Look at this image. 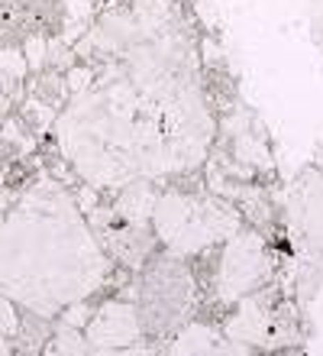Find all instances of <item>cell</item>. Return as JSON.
I'll return each mask as SVG.
<instances>
[{"label": "cell", "instance_id": "obj_13", "mask_svg": "<svg viewBox=\"0 0 323 356\" xmlns=\"http://www.w3.org/2000/svg\"><path fill=\"white\" fill-rule=\"evenodd\" d=\"M307 19H310L314 46L320 49V56H323V0H307Z\"/></svg>", "mask_w": 323, "mask_h": 356}, {"label": "cell", "instance_id": "obj_15", "mask_svg": "<svg viewBox=\"0 0 323 356\" xmlns=\"http://www.w3.org/2000/svg\"><path fill=\"white\" fill-rule=\"evenodd\" d=\"M91 356H156V353L149 347L133 343V347H120V350H91Z\"/></svg>", "mask_w": 323, "mask_h": 356}, {"label": "cell", "instance_id": "obj_18", "mask_svg": "<svg viewBox=\"0 0 323 356\" xmlns=\"http://www.w3.org/2000/svg\"><path fill=\"white\" fill-rule=\"evenodd\" d=\"M201 3H207V0H194V7H201Z\"/></svg>", "mask_w": 323, "mask_h": 356}, {"label": "cell", "instance_id": "obj_16", "mask_svg": "<svg viewBox=\"0 0 323 356\" xmlns=\"http://www.w3.org/2000/svg\"><path fill=\"white\" fill-rule=\"evenodd\" d=\"M84 321H91V311H88L81 301H78V305H72V311L65 314V324H72V327H81Z\"/></svg>", "mask_w": 323, "mask_h": 356}, {"label": "cell", "instance_id": "obj_7", "mask_svg": "<svg viewBox=\"0 0 323 356\" xmlns=\"http://www.w3.org/2000/svg\"><path fill=\"white\" fill-rule=\"evenodd\" d=\"M291 217L295 230L301 234L314 253H323V172H304L291 191Z\"/></svg>", "mask_w": 323, "mask_h": 356}, {"label": "cell", "instance_id": "obj_10", "mask_svg": "<svg viewBox=\"0 0 323 356\" xmlns=\"http://www.w3.org/2000/svg\"><path fill=\"white\" fill-rule=\"evenodd\" d=\"M223 334L233 337L236 343H246V347H249V343H265V337H268V314L258 308L256 301L242 298V308L230 318V324H226Z\"/></svg>", "mask_w": 323, "mask_h": 356}, {"label": "cell", "instance_id": "obj_11", "mask_svg": "<svg viewBox=\"0 0 323 356\" xmlns=\"http://www.w3.org/2000/svg\"><path fill=\"white\" fill-rule=\"evenodd\" d=\"M123 195L117 201V214L129 224H146V217H152V207H156V197L149 191V181H133V185L120 188Z\"/></svg>", "mask_w": 323, "mask_h": 356}, {"label": "cell", "instance_id": "obj_12", "mask_svg": "<svg viewBox=\"0 0 323 356\" xmlns=\"http://www.w3.org/2000/svg\"><path fill=\"white\" fill-rule=\"evenodd\" d=\"M56 350H58V356H91L94 347L88 343L84 334H78V327L62 324V327H58V337H56Z\"/></svg>", "mask_w": 323, "mask_h": 356}, {"label": "cell", "instance_id": "obj_9", "mask_svg": "<svg viewBox=\"0 0 323 356\" xmlns=\"http://www.w3.org/2000/svg\"><path fill=\"white\" fill-rule=\"evenodd\" d=\"M117 220H120V224H110V220H103L101 214L94 217V227H97V234H101L97 240L107 243V250H110L117 259H123V263H129V266H139L142 256L149 253L146 230H142V224L123 220L120 214H117Z\"/></svg>", "mask_w": 323, "mask_h": 356}, {"label": "cell", "instance_id": "obj_17", "mask_svg": "<svg viewBox=\"0 0 323 356\" xmlns=\"http://www.w3.org/2000/svg\"><path fill=\"white\" fill-rule=\"evenodd\" d=\"M0 356H10V340L0 334Z\"/></svg>", "mask_w": 323, "mask_h": 356}, {"label": "cell", "instance_id": "obj_4", "mask_svg": "<svg viewBox=\"0 0 323 356\" xmlns=\"http://www.w3.org/2000/svg\"><path fill=\"white\" fill-rule=\"evenodd\" d=\"M194 305V275L188 272L185 259L168 253L165 259H156L142 272L139 282V321L149 334H168L178 324L188 321V311Z\"/></svg>", "mask_w": 323, "mask_h": 356}, {"label": "cell", "instance_id": "obj_5", "mask_svg": "<svg viewBox=\"0 0 323 356\" xmlns=\"http://www.w3.org/2000/svg\"><path fill=\"white\" fill-rule=\"evenodd\" d=\"M268 272H272V256L265 240L252 230H236L223 246L217 266V298L226 305L242 301L256 285L268 279Z\"/></svg>", "mask_w": 323, "mask_h": 356}, {"label": "cell", "instance_id": "obj_3", "mask_svg": "<svg viewBox=\"0 0 323 356\" xmlns=\"http://www.w3.org/2000/svg\"><path fill=\"white\" fill-rule=\"evenodd\" d=\"M152 224L158 240L168 246V253L188 259L220 240H230L240 230V214L230 204L213 201L207 195L165 191L162 197H156Z\"/></svg>", "mask_w": 323, "mask_h": 356}, {"label": "cell", "instance_id": "obj_14", "mask_svg": "<svg viewBox=\"0 0 323 356\" xmlns=\"http://www.w3.org/2000/svg\"><path fill=\"white\" fill-rule=\"evenodd\" d=\"M17 327H19V321L13 314V301L0 295V334L10 337V334H17Z\"/></svg>", "mask_w": 323, "mask_h": 356}, {"label": "cell", "instance_id": "obj_1", "mask_svg": "<svg viewBox=\"0 0 323 356\" xmlns=\"http://www.w3.org/2000/svg\"><path fill=\"white\" fill-rule=\"evenodd\" d=\"M207 42L181 0H103L72 39L62 156L84 181L126 188L201 165L220 130L207 91Z\"/></svg>", "mask_w": 323, "mask_h": 356}, {"label": "cell", "instance_id": "obj_2", "mask_svg": "<svg viewBox=\"0 0 323 356\" xmlns=\"http://www.w3.org/2000/svg\"><path fill=\"white\" fill-rule=\"evenodd\" d=\"M107 272V250L56 178L36 181L0 224V295L39 318L94 295Z\"/></svg>", "mask_w": 323, "mask_h": 356}, {"label": "cell", "instance_id": "obj_8", "mask_svg": "<svg viewBox=\"0 0 323 356\" xmlns=\"http://www.w3.org/2000/svg\"><path fill=\"white\" fill-rule=\"evenodd\" d=\"M168 356H246V343H236L233 337L207 324H188L175 340Z\"/></svg>", "mask_w": 323, "mask_h": 356}, {"label": "cell", "instance_id": "obj_6", "mask_svg": "<svg viewBox=\"0 0 323 356\" xmlns=\"http://www.w3.org/2000/svg\"><path fill=\"white\" fill-rule=\"evenodd\" d=\"M84 337L94 350H120V347H133L142 337V321L139 311L126 301H107L91 314Z\"/></svg>", "mask_w": 323, "mask_h": 356}]
</instances>
